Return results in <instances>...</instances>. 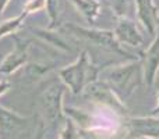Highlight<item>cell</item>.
<instances>
[{"label": "cell", "mask_w": 159, "mask_h": 139, "mask_svg": "<svg viewBox=\"0 0 159 139\" xmlns=\"http://www.w3.org/2000/svg\"><path fill=\"white\" fill-rule=\"evenodd\" d=\"M96 74H98V70L89 63L88 53L85 50L71 66H67L59 71L61 82L67 88H70V90L75 95L82 92L89 84L95 82Z\"/></svg>", "instance_id": "cell-1"}, {"label": "cell", "mask_w": 159, "mask_h": 139, "mask_svg": "<svg viewBox=\"0 0 159 139\" xmlns=\"http://www.w3.org/2000/svg\"><path fill=\"white\" fill-rule=\"evenodd\" d=\"M107 84L121 99L129 98L143 81V64L140 61L110 70L106 74Z\"/></svg>", "instance_id": "cell-2"}, {"label": "cell", "mask_w": 159, "mask_h": 139, "mask_svg": "<svg viewBox=\"0 0 159 139\" xmlns=\"http://www.w3.org/2000/svg\"><path fill=\"white\" fill-rule=\"evenodd\" d=\"M67 31L75 35L77 38L82 39V41H87L89 43L95 45L98 47L106 50H112V52H117V53H124L120 49V45H119L117 39H116L115 33L109 32V31H98V29H88V28H82L77 27L74 24H66L64 25Z\"/></svg>", "instance_id": "cell-3"}, {"label": "cell", "mask_w": 159, "mask_h": 139, "mask_svg": "<svg viewBox=\"0 0 159 139\" xmlns=\"http://www.w3.org/2000/svg\"><path fill=\"white\" fill-rule=\"evenodd\" d=\"M66 90L64 84H52L41 95V104L46 118L50 123H56L63 115V95Z\"/></svg>", "instance_id": "cell-4"}, {"label": "cell", "mask_w": 159, "mask_h": 139, "mask_svg": "<svg viewBox=\"0 0 159 139\" xmlns=\"http://www.w3.org/2000/svg\"><path fill=\"white\" fill-rule=\"evenodd\" d=\"M16 38V46L11 53H8L3 61L0 63V75H10V74L16 72L22 66H25L28 61V47H30V42L21 41L20 38Z\"/></svg>", "instance_id": "cell-5"}, {"label": "cell", "mask_w": 159, "mask_h": 139, "mask_svg": "<svg viewBox=\"0 0 159 139\" xmlns=\"http://www.w3.org/2000/svg\"><path fill=\"white\" fill-rule=\"evenodd\" d=\"M84 95L87 98H89L91 100L99 102L103 104H109L112 107H121L120 100L116 98L115 92L112 90V88L105 82H92L84 89Z\"/></svg>", "instance_id": "cell-6"}, {"label": "cell", "mask_w": 159, "mask_h": 139, "mask_svg": "<svg viewBox=\"0 0 159 139\" xmlns=\"http://www.w3.org/2000/svg\"><path fill=\"white\" fill-rule=\"evenodd\" d=\"M129 129L135 138H159V118L144 117L134 118L129 123Z\"/></svg>", "instance_id": "cell-7"}, {"label": "cell", "mask_w": 159, "mask_h": 139, "mask_svg": "<svg viewBox=\"0 0 159 139\" xmlns=\"http://www.w3.org/2000/svg\"><path fill=\"white\" fill-rule=\"evenodd\" d=\"M137 4V13L138 18L143 22L144 28L148 31L149 35L154 36L157 33V25H158V15L157 8L152 0H135Z\"/></svg>", "instance_id": "cell-8"}, {"label": "cell", "mask_w": 159, "mask_h": 139, "mask_svg": "<svg viewBox=\"0 0 159 139\" xmlns=\"http://www.w3.org/2000/svg\"><path fill=\"white\" fill-rule=\"evenodd\" d=\"M159 70V33L155 39V42L151 45L145 53L143 63V71H144V79L148 85H152L157 79V74Z\"/></svg>", "instance_id": "cell-9"}, {"label": "cell", "mask_w": 159, "mask_h": 139, "mask_svg": "<svg viewBox=\"0 0 159 139\" xmlns=\"http://www.w3.org/2000/svg\"><path fill=\"white\" fill-rule=\"evenodd\" d=\"M115 36L117 42L127 43L130 46L140 47L143 45V36L138 33L135 25L129 20H121L115 29Z\"/></svg>", "instance_id": "cell-10"}, {"label": "cell", "mask_w": 159, "mask_h": 139, "mask_svg": "<svg viewBox=\"0 0 159 139\" xmlns=\"http://www.w3.org/2000/svg\"><path fill=\"white\" fill-rule=\"evenodd\" d=\"M28 121V118L21 117L17 113H13L10 110H7L6 107H3L0 104V131L10 132L14 129L22 127Z\"/></svg>", "instance_id": "cell-11"}, {"label": "cell", "mask_w": 159, "mask_h": 139, "mask_svg": "<svg viewBox=\"0 0 159 139\" xmlns=\"http://www.w3.org/2000/svg\"><path fill=\"white\" fill-rule=\"evenodd\" d=\"M73 3L87 20H95L101 13V4L98 0H73Z\"/></svg>", "instance_id": "cell-12"}, {"label": "cell", "mask_w": 159, "mask_h": 139, "mask_svg": "<svg viewBox=\"0 0 159 139\" xmlns=\"http://www.w3.org/2000/svg\"><path fill=\"white\" fill-rule=\"evenodd\" d=\"M27 17H28V14L22 11V13L20 14V15H17L16 18H10V20H7V21L2 22V24H0V39L16 32V31L24 24Z\"/></svg>", "instance_id": "cell-13"}, {"label": "cell", "mask_w": 159, "mask_h": 139, "mask_svg": "<svg viewBox=\"0 0 159 139\" xmlns=\"http://www.w3.org/2000/svg\"><path fill=\"white\" fill-rule=\"evenodd\" d=\"M48 14H49V20H50V25L49 28L56 27V22L59 20V11H60V0H48L46 2V7Z\"/></svg>", "instance_id": "cell-14"}, {"label": "cell", "mask_w": 159, "mask_h": 139, "mask_svg": "<svg viewBox=\"0 0 159 139\" xmlns=\"http://www.w3.org/2000/svg\"><path fill=\"white\" fill-rule=\"evenodd\" d=\"M36 32H39V35L42 36V38H45L49 43H52L53 46H59L61 47V49H69V46H67L66 43H64V41L60 38V36L57 35V33L55 32H50V31H45V29H41V31H36Z\"/></svg>", "instance_id": "cell-15"}, {"label": "cell", "mask_w": 159, "mask_h": 139, "mask_svg": "<svg viewBox=\"0 0 159 139\" xmlns=\"http://www.w3.org/2000/svg\"><path fill=\"white\" fill-rule=\"evenodd\" d=\"M46 2L48 0H28L27 4L24 6V13H27L28 15L31 13H36L46 7Z\"/></svg>", "instance_id": "cell-16"}, {"label": "cell", "mask_w": 159, "mask_h": 139, "mask_svg": "<svg viewBox=\"0 0 159 139\" xmlns=\"http://www.w3.org/2000/svg\"><path fill=\"white\" fill-rule=\"evenodd\" d=\"M60 139H77V129H75V125L71 120L66 121Z\"/></svg>", "instance_id": "cell-17"}, {"label": "cell", "mask_w": 159, "mask_h": 139, "mask_svg": "<svg viewBox=\"0 0 159 139\" xmlns=\"http://www.w3.org/2000/svg\"><path fill=\"white\" fill-rule=\"evenodd\" d=\"M127 4H129V0H112V6L119 15H123L126 13Z\"/></svg>", "instance_id": "cell-18"}, {"label": "cell", "mask_w": 159, "mask_h": 139, "mask_svg": "<svg viewBox=\"0 0 159 139\" xmlns=\"http://www.w3.org/2000/svg\"><path fill=\"white\" fill-rule=\"evenodd\" d=\"M8 89H10V84H8V82H6V81L0 82V96H2L3 93L7 92Z\"/></svg>", "instance_id": "cell-19"}, {"label": "cell", "mask_w": 159, "mask_h": 139, "mask_svg": "<svg viewBox=\"0 0 159 139\" xmlns=\"http://www.w3.org/2000/svg\"><path fill=\"white\" fill-rule=\"evenodd\" d=\"M8 3H10V0H0V15H2L3 11L6 10V7L8 6Z\"/></svg>", "instance_id": "cell-20"}, {"label": "cell", "mask_w": 159, "mask_h": 139, "mask_svg": "<svg viewBox=\"0 0 159 139\" xmlns=\"http://www.w3.org/2000/svg\"><path fill=\"white\" fill-rule=\"evenodd\" d=\"M158 96H159V95H158ZM158 113H159V106H158V107H157V109H155V110H154V114H158Z\"/></svg>", "instance_id": "cell-21"}, {"label": "cell", "mask_w": 159, "mask_h": 139, "mask_svg": "<svg viewBox=\"0 0 159 139\" xmlns=\"http://www.w3.org/2000/svg\"><path fill=\"white\" fill-rule=\"evenodd\" d=\"M155 81H157V84L159 85V74H158V76H157V79H155Z\"/></svg>", "instance_id": "cell-22"}, {"label": "cell", "mask_w": 159, "mask_h": 139, "mask_svg": "<svg viewBox=\"0 0 159 139\" xmlns=\"http://www.w3.org/2000/svg\"><path fill=\"white\" fill-rule=\"evenodd\" d=\"M135 139H151V138H135Z\"/></svg>", "instance_id": "cell-23"}]
</instances>
